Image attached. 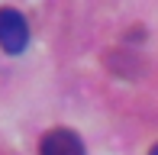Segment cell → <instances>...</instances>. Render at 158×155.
<instances>
[{
    "instance_id": "1",
    "label": "cell",
    "mask_w": 158,
    "mask_h": 155,
    "mask_svg": "<svg viewBox=\"0 0 158 155\" xmlns=\"http://www.w3.org/2000/svg\"><path fill=\"white\" fill-rule=\"evenodd\" d=\"M29 42V26H26V16L13 6H3L0 10V48L6 55H19Z\"/></svg>"
},
{
    "instance_id": "2",
    "label": "cell",
    "mask_w": 158,
    "mask_h": 155,
    "mask_svg": "<svg viewBox=\"0 0 158 155\" xmlns=\"http://www.w3.org/2000/svg\"><path fill=\"white\" fill-rule=\"evenodd\" d=\"M39 155H84V142L77 132L64 129V126H58V129L45 132L39 142Z\"/></svg>"
},
{
    "instance_id": "3",
    "label": "cell",
    "mask_w": 158,
    "mask_h": 155,
    "mask_svg": "<svg viewBox=\"0 0 158 155\" xmlns=\"http://www.w3.org/2000/svg\"><path fill=\"white\" fill-rule=\"evenodd\" d=\"M148 155H158V145H155V149H152V152H148Z\"/></svg>"
}]
</instances>
